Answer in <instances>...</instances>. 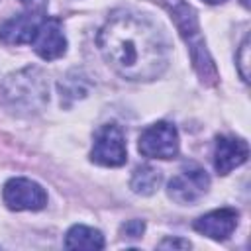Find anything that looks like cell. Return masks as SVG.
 Segmentation results:
<instances>
[{"label": "cell", "mask_w": 251, "mask_h": 251, "mask_svg": "<svg viewBox=\"0 0 251 251\" xmlns=\"http://www.w3.org/2000/svg\"><path fill=\"white\" fill-rule=\"evenodd\" d=\"M237 69L243 80H249V37L243 39L239 53H237Z\"/></svg>", "instance_id": "14"}, {"label": "cell", "mask_w": 251, "mask_h": 251, "mask_svg": "<svg viewBox=\"0 0 251 251\" xmlns=\"http://www.w3.org/2000/svg\"><path fill=\"white\" fill-rule=\"evenodd\" d=\"M165 2L169 4V10L173 14V20H175L182 39L190 47L194 69L198 71L202 80L214 82L216 80V67H214V61L208 55L206 43L202 39V33H200V27H198V20H196V12L184 0H165Z\"/></svg>", "instance_id": "2"}, {"label": "cell", "mask_w": 251, "mask_h": 251, "mask_svg": "<svg viewBox=\"0 0 251 251\" xmlns=\"http://www.w3.org/2000/svg\"><path fill=\"white\" fill-rule=\"evenodd\" d=\"M2 198H4V204L16 212L41 210L47 204V192L41 188V184H37L35 180L24 178V176L10 178L4 184Z\"/></svg>", "instance_id": "7"}, {"label": "cell", "mask_w": 251, "mask_h": 251, "mask_svg": "<svg viewBox=\"0 0 251 251\" xmlns=\"http://www.w3.org/2000/svg\"><path fill=\"white\" fill-rule=\"evenodd\" d=\"M90 159L102 167H120L127 159L126 137L120 126L104 124L94 133V145Z\"/></svg>", "instance_id": "4"}, {"label": "cell", "mask_w": 251, "mask_h": 251, "mask_svg": "<svg viewBox=\"0 0 251 251\" xmlns=\"http://www.w3.org/2000/svg\"><path fill=\"white\" fill-rule=\"evenodd\" d=\"M159 247H161V249H167V247H178V249H188V247H190V243H188V241H184V239H176V237H167V239H163V241L159 243Z\"/></svg>", "instance_id": "16"}, {"label": "cell", "mask_w": 251, "mask_h": 251, "mask_svg": "<svg viewBox=\"0 0 251 251\" xmlns=\"http://www.w3.org/2000/svg\"><path fill=\"white\" fill-rule=\"evenodd\" d=\"M65 247L67 249H102L104 247V235L88 226H73L65 235Z\"/></svg>", "instance_id": "12"}, {"label": "cell", "mask_w": 251, "mask_h": 251, "mask_svg": "<svg viewBox=\"0 0 251 251\" xmlns=\"http://www.w3.org/2000/svg\"><path fill=\"white\" fill-rule=\"evenodd\" d=\"M247 155H249V147L243 139L233 135H220L216 139L214 167L220 175H227L235 167L243 165L247 161Z\"/></svg>", "instance_id": "9"}, {"label": "cell", "mask_w": 251, "mask_h": 251, "mask_svg": "<svg viewBox=\"0 0 251 251\" xmlns=\"http://www.w3.org/2000/svg\"><path fill=\"white\" fill-rule=\"evenodd\" d=\"M41 20L43 18L37 14H18L0 25V39L8 45L29 43L37 31V25L41 24Z\"/></svg>", "instance_id": "11"}, {"label": "cell", "mask_w": 251, "mask_h": 251, "mask_svg": "<svg viewBox=\"0 0 251 251\" xmlns=\"http://www.w3.org/2000/svg\"><path fill=\"white\" fill-rule=\"evenodd\" d=\"M20 2H24V4H27V6H39L43 0H20Z\"/></svg>", "instance_id": "17"}, {"label": "cell", "mask_w": 251, "mask_h": 251, "mask_svg": "<svg viewBox=\"0 0 251 251\" xmlns=\"http://www.w3.org/2000/svg\"><path fill=\"white\" fill-rule=\"evenodd\" d=\"M29 43H31L33 51L45 61L59 59L67 51V39L61 29V24L51 18L41 20V24L37 25V31Z\"/></svg>", "instance_id": "8"}, {"label": "cell", "mask_w": 251, "mask_h": 251, "mask_svg": "<svg viewBox=\"0 0 251 251\" xmlns=\"http://www.w3.org/2000/svg\"><path fill=\"white\" fill-rule=\"evenodd\" d=\"M96 41L108 65L127 80H153L169 65L165 35L141 14L116 12L102 25Z\"/></svg>", "instance_id": "1"}, {"label": "cell", "mask_w": 251, "mask_h": 251, "mask_svg": "<svg viewBox=\"0 0 251 251\" xmlns=\"http://www.w3.org/2000/svg\"><path fill=\"white\" fill-rule=\"evenodd\" d=\"M243 2V6H249V0H241Z\"/></svg>", "instance_id": "19"}, {"label": "cell", "mask_w": 251, "mask_h": 251, "mask_svg": "<svg viewBox=\"0 0 251 251\" xmlns=\"http://www.w3.org/2000/svg\"><path fill=\"white\" fill-rule=\"evenodd\" d=\"M143 231H145V224H143L141 220H129V222H126V224L122 226V233H124V237H129V239H137V237H141Z\"/></svg>", "instance_id": "15"}, {"label": "cell", "mask_w": 251, "mask_h": 251, "mask_svg": "<svg viewBox=\"0 0 251 251\" xmlns=\"http://www.w3.org/2000/svg\"><path fill=\"white\" fill-rule=\"evenodd\" d=\"M6 98L14 106H24L27 110L45 104L49 94L41 73L37 69H25L10 76L6 82Z\"/></svg>", "instance_id": "3"}, {"label": "cell", "mask_w": 251, "mask_h": 251, "mask_svg": "<svg viewBox=\"0 0 251 251\" xmlns=\"http://www.w3.org/2000/svg\"><path fill=\"white\" fill-rule=\"evenodd\" d=\"M210 186V176L196 163H186L169 182V196L178 204H192Z\"/></svg>", "instance_id": "6"}, {"label": "cell", "mask_w": 251, "mask_h": 251, "mask_svg": "<svg viewBox=\"0 0 251 251\" xmlns=\"http://www.w3.org/2000/svg\"><path fill=\"white\" fill-rule=\"evenodd\" d=\"M161 178H163V175H161L159 169H155L151 165H141V167H137L133 171L131 180H129V186H131V190L135 194L149 196V194H153L159 188Z\"/></svg>", "instance_id": "13"}, {"label": "cell", "mask_w": 251, "mask_h": 251, "mask_svg": "<svg viewBox=\"0 0 251 251\" xmlns=\"http://www.w3.org/2000/svg\"><path fill=\"white\" fill-rule=\"evenodd\" d=\"M139 153L151 159H173L178 153L176 127L167 122H157L139 135Z\"/></svg>", "instance_id": "5"}, {"label": "cell", "mask_w": 251, "mask_h": 251, "mask_svg": "<svg viewBox=\"0 0 251 251\" xmlns=\"http://www.w3.org/2000/svg\"><path fill=\"white\" fill-rule=\"evenodd\" d=\"M237 218H239L237 210L220 208V210H214V212L200 216L194 222V229L200 231L202 235L216 239V241H224L233 233V229L237 226Z\"/></svg>", "instance_id": "10"}, {"label": "cell", "mask_w": 251, "mask_h": 251, "mask_svg": "<svg viewBox=\"0 0 251 251\" xmlns=\"http://www.w3.org/2000/svg\"><path fill=\"white\" fill-rule=\"evenodd\" d=\"M202 2H206V4H222L226 0H202Z\"/></svg>", "instance_id": "18"}]
</instances>
